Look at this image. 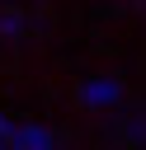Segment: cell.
Returning <instances> with one entry per match:
<instances>
[{
	"label": "cell",
	"mask_w": 146,
	"mask_h": 150,
	"mask_svg": "<svg viewBox=\"0 0 146 150\" xmlns=\"http://www.w3.org/2000/svg\"><path fill=\"white\" fill-rule=\"evenodd\" d=\"M80 103H85V108H94V112L118 108V103H122V84H118L113 75H89V80L80 84Z\"/></svg>",
	"instance_id": "6da1fadb"
},
{
	"label": "cell",
	"mask_w": 146,
	"mask_h": 150,
	"mask_svg": "<svg viewBox=\"0 0 146 150\" xmlns=\"http://www.w3.org/2000/svg\"><path fill=\"white\" fill-rule=\"evenodd\" d=\"M9 150H57V141H52L47 127H38V122H19L14 136H9Z\"/></svg>",
	"instance_id": "7a4b0ae2"
},
{
	"label": "cell",
	"mask_w": 146,
	"mask_h": 150,
	"mask_svg": "<svg viewBox=\"0 0 146 150\" xmlns=\"http://www.w3.org/2000/svg\"><path fill=\"white\" fill-rule=\"evenodd\" d=\"M38 28V19L28 14V9H0V38L5 42H19V38H28Z\"/></svg>",
	"instance_id": "3957f363"
},
{
	"label": "cell",
	"mask_w": 146,
	"mask_h": 150,
	"mask_svg": "<svg viewBox=\"0 0 146 150\" xmlns=\"http://www.w3.org/2000/svg\"><path fill=\"white\" fill-rule=\"evenodd\" d=\"M122 136H127L132 145H146V117H141V112H127V117H122Z\"/></svg>",
	"instance_id": "277c9868"
},
{
	"label": "cell",
	"mask_w": 146,
	"mask_h": 150,
	"mask_svg": "<svg viewBox=\"0 0 146 150\" xmlns=\"http://www.w3.org/2000/svg\"><path fill=\"white\" fill-rule=\"evenodd\" d=\"M9 136H14V122H9L5 112H0V145H9Z\"/></svg>",
	"instance_id": "5b68a950"
},
{
	"label": "cell",
	"mask_w": 146,
	"mask_h": 150,
	"mask_svg": "<svg viewBox=\"0 0 146 150\" xmlns=\"http://www.w3.org/2000/svg\"><path fill=\"white\" fill-rule=\"evenodd\" d=\"M0 150H9V145H0Z\"/></svg>",
	"instance_id": "8992f818"
}]
</instances>
